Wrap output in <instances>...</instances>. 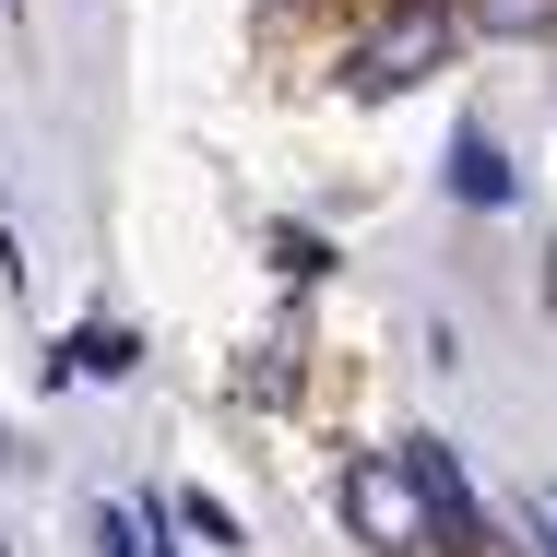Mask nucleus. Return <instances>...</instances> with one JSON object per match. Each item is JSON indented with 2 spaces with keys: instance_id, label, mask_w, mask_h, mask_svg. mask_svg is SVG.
I'll return each instance as SVG.
<instances>
[{
  "instance_id": "obj_1",
  "label": "nucleus",
  "mask_w": 557,
  "mask_h": 557,
  "mask_svg": "<svg viewBox=\"0 0 557 557\" xmlns=\"http://www.w3.org/2000/svg\"><path fill=\"white\" fill-rule=\"evenodd\" d=\"M344 522L368 534L380 557H416L440 522H428V486H416V462H344Z\"/></svg>"
},
{
  "instance_id": "obj_2",
  "label": "nucleus",
  "mask_w": 557,
  "mask_h": 557,
  "mask_svg": "<svg viewBox=\"0 0 557 557\" xmlns=\"http://www.w3.org/2000/svg\"><path fill=\"white\" fill-rule=\"evenodd\" d=\"M440 48H450V12H440V0H404L392 24H368L356 84H368V96H404V84H428V72H440Z\"/></svg>"
},
{
  "instance_id": "obj_3",
  "label": "nucleus",
  "mask_w": 557,
  "mask_h": 557,
  "mask_svg": "<svg viewBox=\"0 0 557 557\" xmlns=\"http://www.w3.org/2000/svg\"><path fill=\"white\" fill-rule=\"evenodd\" d=\"M450 190H462V202H486V214H498V202H510V154H498V143H486V131H462V143H450Z\"/></svg>"
},
{
  "instance_id": "obj_4",
  "label": "nucleus",
  "mask_w": 557,
  "mask_h": 557,
  "mask_svg": "<svg viewBox=\"0 0 557 557\" xmlns=\"http://www.w3.org/2000/svg\"><path fill=\"white\" fill-rule=\"evenodd\" d=\"M486 36H557V0H462Z\"/></svg>"
},
{
  "instance_id": "obj_5",
  "label": "nucleus",
  "mask_w": 557,
  "mask_h": 557,
  "mask_svg": "<svg viewBox=\"0 0 557 557\" xmlns=\"http://www.w3.org/2000/svg\"><path fill=\"white\" fill-rule=\"evenodd\" d=\"M72 368H84V380H119V368H131V333H84V344H72Z\"/></svg>"
},
{
  "instance_id": "obj_6",
  "label": "nucleus",
  "mask_w": 557,
  "mask_h": 557,
  "mask_svg": "<svg viewBox=\"0 0 557 557\" xmlns=\"http://www.w3.org/2000/svg\"><path fill=\"white\" fill-rule=\"evenodd\" d=\"M178 522H190L202 546H237V510H225V498H178Z\"/></svg>"
},
{
  "instance_id": "obj_7",
  "label": "nucleus",
  "mask_w": 557,
  "mask_h": 557,
  "mask_svg": "<svg viewBox=\"0 0 557 557\" xmlns=\"http://www.w3.org/2000/svg\"><path fill=\"white\" fill-rule=\"evenodd\" d=\"M96 557H143V522L131 510H96Z\"/></svg>"
},
{
  "instance_id": "obj_8",
  "label": "nucleus",
  "mask_w": 557,
  "mask_h": 557,
  "mask_svg": "<svg viewBox=\"0 0 557 557\" xmlns=\"http://www.w3.org/2000/svg\"><path fill=\"white\" fill-rule=\"evenodd\" d=\"M534 546L557 557V486H534Z\"/></svg>"
}]
</instances>
